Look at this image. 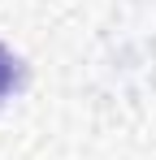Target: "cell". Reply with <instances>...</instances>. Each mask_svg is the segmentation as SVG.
Here are the masks:
<instances>
[{"label": "cell", "mask_w": 156, "mask_h": 160, "mask_svg": "<svg viewBox=\"0 0 156 160\" xmlns=\"http://www.w3.org/2000/svg\"><path fill=\"white\" fill-rule=\"evenodd\" d=\"M22 87H26V65H22V56L13 52V48L0 43V104L13 100Z\"/></svg>", "instance_id": "obj_1"}]
</instances>
